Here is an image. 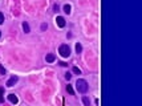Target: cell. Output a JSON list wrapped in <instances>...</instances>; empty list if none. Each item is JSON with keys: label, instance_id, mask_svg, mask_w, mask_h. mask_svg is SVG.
<instances>
[{"label": "cell", "instance_id": "6", "mask_svg": "<svg viewBox=\"0 0 142 106\" xmlns=\"http://www.w3.org/2000/svg\"><path fill=\"white\" fill-rule=\"evenodd\" d=\"M8 101H10L11 103H13V105H16V103L19 102V98L15 96V94H10V96H8Z\"/></svg>", "mask_w": 142, "mask_h": 106}, {"label": "cell", "instance_id": "10", "mask_svg": "<svg viewBox=\"0 0 142 106\" xmlns=\"http://www.w3.org/2000/svg\"><path fill=\"white\" fill-rule=\"evenodd\" d=\"M82 102H84L85 106H90V100L88 97H82Z\"/></svg>", "mask_w": 142, "mask_h": 106}, {"label": "cell", "instance_id": "5", "mask_svg": "<svg viewBox=\"0 0 142 106\" xmlns=\"http://www.w3.org/2000/svg\"><path fill=\"white\" fill-rule=\"evenodd\" d=\"M54 60H56V56H54L53 53H48V55L45 56V61L46 62H54Z\"/></svg>", "mask_w": 142, "mask_h": 106}, {"label": "cell", "instance_id": "8", "mask_svg": "<svg viewBox=\"0 0 142 106\" xmlns=\"http://www.w3.org/2000/svg\"><path fill=\"white\" fill-rule=\"evenodd\" d=\"M70 9H72V7H70L69 4H65V5H64V12H65L67 15H69L70 12H72V11H70Z\"/></svg>", "mask_w": 142, "mask_h": 106}, {"label": "cell", "instance_id": "16", "mask_svg": "<svg viewBox=\"0 0 142 106\" xmlns=\"http://www.w3.org/2000/svg\"><path fill=\"white\" fill-rule=\"evenodd\" d=\"M65 78H67V80H68V81H69V80H70V78H72V74H70V73H69V72H68V73H65Z\"/></svg>", "mask_w": 142, "mask_h": 106}, {"label": "cell", "instance_id": "17", "mask_svg": "<svg viewBox=\"0 0 142 106\" xmlns=\"http://www.w3.org/2000/svg\"><path fill=\"white\" fill-rule=\"evenodd\" d=\"M0 73H2V74H5V69L3 68V65H0Z\"/></svg>", "mask_w": 142, "mask_h": 106}, {"label": "cell", "instance_id": "2", "mask_svg": "<svg viewBox=\"0 0 142 106\" xmlns=\"http://www.w3.org/2000/svg\"><path fill=\"white\" fill-rule=\"evenodd\" d=\"M59 53L61 55V57L67 58V57L70 56V48L68 47L67 44H62V45H60V48H59Z\"/></svg>", "mask_w": 142, "mask_h": 106}, {"label": "cell", "instance_id": "11", "mask_svg": "<svg viewBox=\"0 0 142 106\" xmlns=\"http://www.w3.org/2000/svg\"><path fill=\"white\" fill-rule=\"evenodd\" d=\"M76 52H77V53H81V52H82V45H81L80 43L76 44Z\"/></svg>", "mask_w": 142, "mask_h": 106}, {"label": "cell", "instance_id": "13", "mask_svg": "<svg viewBox=\"0 0 142 106\" xmlns=\"http://www.w3.org/2000/svg\"><path fill=\"white\" fill-rule=\"evenodd\" d=\"M73 73H76V74H81V70L78 69L77 66H74V68H73Z\"/></svg>", "mask_w": 142, "mask_h": 106}, {"label": "cell", "instance_id": "18", "mask_svg": "<svg viewBox=\"0 0 142 106\" xmlns=\"http://www.w3.org/2000/svg\"><path fill=\"white\" fill-rule=\"evenodd\" d=\"M46 28H48V27H46V24H43V25H41V29H43V31H45Z\"/></svg>", "mask_w": 142, "mask_h": 106}, {"label": "cell", "instance_id": "19", "mask_svg": "<svg viewBox=\"0 0 142 106\" xmlns=\"http://www.w3.org/2000/svg\"><path fill=\"white\" fill-rule=\"evenodd\" d=\"M0 37H2V32H0Z\"/></svg>", "mask_w": 142, "mask_h": 106}, {"label": "cell", "instance_id": "1", "mask_svg": "<svg viewBox=\"0 0 142 106\" xmlns=\"http://www.w3.org/2000/svg\"><path fill=\"white\" fill-rule=\"evenodd\" d=\"M76 89H77V92H78V93L85 94L86 92H88V89H89V85H88V82H86L85 80L80 78V80H77V81H76Z\"/></svg>", "mask_w": 142, "mask_h": 106}, {"label": "cell", "instance_id": "7", "mask_svg": "<svg viewBox=\"0 0 142 106\" xmlns=\"http://www.w3.org/2000/svg\"><path fill=\"white\" fill-rule=\"evenodd\" d=\"M23 29H24V32H25V33H29V32H31L29 24H28L27 21H24V23H23Z\"/></svg>", "mask_w": 142, "mask_h": 106}, {"label": "cell", "instance_id": "9", "mask_svg": "<svg viewBox=\"0 0 142 106\" xmlns=\"http://www.w3.org/2000/svg\"><path fill=\"white\" fill-rule=\"evenodd\" d=\"M67 92H68L70 96H73V94H74V90H73L72 85H67Z\"/></svg>", "mask_w": 142, "mask_h": 106}, {"label": "cell", "instance_id": "14", "mask_svg": "<svg viewBox=\"0 0 142 106\" xmlns=\"http://www.w3.org/2000/svg\"><path fill=\"white\" fill-rule=\"evenodd\" d=\"M53 11H54V12H59V11H60L59 4H54V5H53Z\"/></svg>", "mask_w": 142, "mask_h": 106}, {"label": "cell", "instance_id": "15", "mask_svg": "<svg viewBox=\"0 0 142 106\" xmlns=\"http://www.w3.org/2000/svg\"><path fill=\"white\" fill-rule=\"evenodd\" d=\"M4 23V13L0 12V24H3Z\"/></svg>", "mask_w": 142, "mask_h": 106}, {"label": "cell", "instance_id": "4", "mask_svg": "<svg viewBox=\"0 0 142 106\" xmlns=\"http://www.w3.org/2000/svg\"><path fill=\"white\" fill-rule=\"evenodd\" d=\"M56 24H57V27H60V28H64V27H65V19L62 17V16H57V17H56Z\"/></svg>", "mask_w": 142, "mask_h": 106}, {"label": "cell", "instance_id": "3", "mask_svg": "<svg viewBox=\"0 0 142 106\" xmlns=\"http://www.w3.org/2000/svg\"><path fill=\"white\" fill-rule=\"evenodd\" d=\"M17 80H19V77H17V76H12V77L8 80V81H7V86H8V88H12L15 84H16V82H17Z\"/></svg>", "mask_w": 142, "mask_h": 106}, {"label": "cell", "instance_id": "12", "mask_svg": "<svg viewBox=\"0 0 142 106\" xmlns=\"http://www.w3.org/2000/svg\"><path fill=\"white\" fill-rule=\"evenodd\" d=\"M3 88H0V102H4V97H3Z\"/></svg>", "mask_w": 142, "mask_h": 106}]
</instances>
